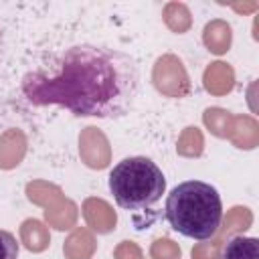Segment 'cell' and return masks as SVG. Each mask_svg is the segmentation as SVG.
<instances>
[{"mask_svg":"<svg viewBox=\"0 0 259 259\" xmlns=\"http://www.w3.org/2000/svg\"><path fill=\"white\" fill-rule=\"evenodd\" d=\"M138 87L136 61L99 45L57 51L22 77V93L32 105H61L75 115L103 119L123 115Z\"/></svg>","mask_w":259,"mask_h":259,"instance_id":"obj_1","label":"cell"},{"mask_svg":"<svg viewBox=\"0 0 259 259\" xmlns=\"http://www.w3.org/2000/svg\"><path fill=\"white\" fill-rule=\"evenodd\" d=\"M166 221L182 237L206 241L217 235L223 221V202L214 186L202 180H184L166 196Z\"/></svg>","mask_w":259,"mask_h":259,"instance_id":"obj_2","label":"cell"},{"mask_svg":"<svg viewBox=\"0 0 259 259\" xmlns=\"http://www.w3.org/2000/svg\"><path fill=\"white\" fill-rule=\"evenodd\" d=\"M109 190L117 206L125 210H144L162 198L166 190V178L158 164L150 158L130 156L111 168Z\"/></svg>","mask_w":259,"mask_h":259,"instance_id":"obj_3","label":"cell"},{"mask_svg":"<svg viewBox=\"0 0 259 259\" xmlns=\"http://www.w3.org/2000/svg\"><path fill=\"white\" fill-rule=\"evenodd\" d=\"M223 259H259V243L255 237L235 235L223 247Z\"/></svg>","mask_w":259,"mask_h":259,"instance_id":"obj_4","label":"cell"},{"mask_svg":"<svg viewBox=\"0 0 259 259\" xmlns=\"http://www.w3.org/2000/svg\"><path fill=\"white\" fill-rule=\"evenodd\" d=\"M20 245L16 237L4 229H0V259H18Z\"/></svg>","mask_w":259,"mask_h":259,"instance_id":"obj_5","label":"cell"}]
</instances>
